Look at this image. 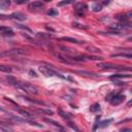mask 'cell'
Returning a JSON list of instances; mask_svg holds the SVG:
<instances>
[{
    "label": "cell",
    "mask_w": 132,
    "mask_h": 132,
    "mask_svg": "<svg viewBox=\"0 0 132 132\" xmlns=\"http://www.w3.org/2000/svg\"><path fill=\"white\" fill-rule=\"evenodd\" d=\"M7 79H8V81H9L13 87H15L16 89L22 90L23 92H26V93H29V94H37V93H38V92H37V88H36L35 86L29 84V82L19 81V80H16L15 78L10 77V76H8Z\"/></svg>",
    "instance_id": "1"
},
{
    "label": "cell",
    "mask_w": 132,
    "mask_h": 132,
    "mask_svg": "<svg viewBox=\"0 0 132 132\" xmlns=\"http://www.w3.org/2000/svg\"><path fill=\"white\" fill-rule=\"evenodd\" d=\"M29 53L23 48H11L5 52L0 53V57H7V56H21V55H28Z\"/></svg>",
    "instance_id": "2"
},
{
    "label": "cell",
    "mask_w": 132,
    "mask_h": 132,
    "mask_svg": "<svg viewBox=\"0 0 132 132\" xmlns=\"http://www.w3.org/2000/svg\"><path fill=\"white\" fill-rule=\"evenodd\" d=\"M39 71L43 75H45V76H60V77H63L64 78L63 75H61L59 72L55 71L52 67H50V65H47V67L46 66H40L39 67Z\"/></svg>",
    "instance_id": "3"
},
{
    "label": "cell",
    "mask_w": 132,
    "mask_h": 132,
    "mask_svg": "<svg viewBox=\"0 0 132 132\" xmlns=\"http://www.w3.org/2000/svg\"><path fill=\"white\" fill-rule=\"evenodd\" d=\"M124 99H125V96H124V95H122V94H120V93H118V94H114V93H113V95H112L111 99L109 100V102H110L112 105H119L120 103H122V102L124 101Z\"/></svg>",
    "instance_id": "4"
},
{
    "label": "cell",
    "mask_w": 132,
    "mask_h": 132,
    "mask_svg": "<svg viewBox=\"0 0 132 132\" xmlns=\"http://www.w3.org/2000/svg\"><path fill=\"white\" fill-rule=\"evenodd\" d=\"M131 28V25H129V23H119V24H112L110 25V29L112 30H128Z\"/></svg>",
    "instance_id": "5"
},
{
    "label": "cell",
    "mask_w": 132,
    "mask_h": 132,
    "mask_svg": "<svg viewBox=\"0 0 132 132\" xmlns=\"http://www.w3.org/2000/svg\"><path fill=\"white\" fill-rule=\"evenodd\" d=\"M0 34L2 36H5V37H11L14 35L13 31L11 30V28L9 27H0Z\"/></svg>",
    "instance_id": "6"
},
{
    "label": "cell",
    "mask_w": 132,
    "mask_h": 132,
    "mask_svg": "<svg viewBox=\"0 0 132 132\" xmlns=\"http://www.w3.org/2000/svg\"><path fill=\"white\" fill-rule=\"evenodd\" d=\"M87 8V5L84 3H78L75 5V11L79 15H84V10Z\"/></svg>",
    "instance_id": "7"
},
{
    "label": "cell",
    "mask_w": 132,
    "mask_h": 132,
    "mask_svg": "<svg viewBox=\"0 0 132 132\" xmlns=\"http://www.w3.org/2000/svg\"><path fill=\"white\" fill-rule=\"evenodd\" d=\"M9 16H10V19L18 20V21H24V20H26V15L24 13H22V12H13Z\"/></svg>",
    "instance_id": "8"
},
{
    "label": "cell",
    "mask_w": 132,
    "mask_h": 132,
    "mask_svg": "<svg viewBox=\"0 0 132 132\" xmlns=\"http://www.w3.org/2000/svg\"><path fill=\"white\" fill-rule=\"evenodd\" d=\"M42 6H43V3L41 1H34L32 3H29L28 8L29 9H38V8H41Z\"/></svg>",
    "instance_id": "9"
},
{
    "label": "cell",
    "mask_w": 132,
    "mask_h": 132,
    "mask_svg": "<svg viewBox=\"0 0 132 132\" xmlns=\"http://www.w3.org/2000/svg\"><path fill=\"white\" fill-rule=\"evenodd\" d=\"M111 57H116V58H118V57H121V58H127V59H131L132 58V54L130 53V52H127V53H118V54H112L111 55Z\"/></svg>",
    "instance_id": "10"
},
{
    "label": "cell",
    "mask_w": 132,
    "mask_h": 132,
    "mask_svg": "<svg viewBox=\"0 0 132 132\" xmlns=\"http://www.w3.org/2000/svg\"><path fill=\"white\" fill-rule=\"evenodd\" d=\"M15 109H18V111L24 117V118H26V119H33V116L30 113V112H28L27 110H25V109H22V108H20L19 106H16L15 107Z\"/></svg>",
    "instance_id": "11"
},
{
    "label": "cell",
    "mask_w": 132,
    "mask_h": 132,
    "mask_svg": "<svg viewBox=\"0 0 132 132\" xmlns=\"http://www.w3.org/2000/svg\"><path fill=\"white\" fill-rule=\"evenodd\" d=\"M10 0H1L0 1V9H6L10 6Z\"/></svg>",
    "instance_id": "12"
},
{
    "label": "cell",
    "mask_w": 132,
    "mask_h": 132,
    "mask_svg": "<svg viewBox=\"0 0 132 132\" xmlns=\"http://www.w3.org/2000/svg\"><path fill=\"white\" fill-rule=\"evenodd\" d=\"M102 9V4H101V2L99 3V2H95L93 5H92V10L93 11H95V12H98V11H100Z\"/></svg>",
    "instance_id": "13"
},
{
    "label": "cell",
    "mask_w": 132,
    "mask_h": 132,
    "mask_svg": "<svg viewBox=\"0 0 132 132\" xmlns=\"http://www.w3.org/2000/svg\"><path fill=\"white\" fill-rule=\"evenodd\" d=\"M0 71L4 72V73H11L12 72V68L10 66H6V65H0Z\"/></svg>",
    "instance_id": "14"
},
{
    "label": "cell",
    "mask_w": 132,
    "mask_h": 132,
    "mask_svg": "<svg viewBox=\"0 0 132 132\" xmlns=\"http://www.w3.org/2000/svg\"><path fill=\"white\" fill-rule=\"evenodd\" d=\"M61 40H65V41H68V42H71V43H81V41L75 39V38H71V37H61Z\"/></svg>",
    "instance_id": "15"
},
{
    "label": "cell",
    "mask_w": 132,
    "mask_h": 132,
    "mask_svg": "<svg viewBox=\"0 0 132 132\" xmlns=\"http://www.w3.org/2000/svg\"><path fill=\"white\" fill-rule=\"evenodd\" d=\"M130 78L131 75L130 74H113L110 76V79H117V78Z\"/></svg>",
    "instance_id": "16"
},
{
    "label": "cell",
    "mask_w": 132,
    "mask_h": 132,
    "mask_svg": "<svg viewBox=\"0 0 132 132\" xmlns=\"http://www.w3.org/2000/svg\"><path fill=\"white\" fill-rule=\"evenodd\" d=\"M0 130H2V131H8V130H12V128L7 123L0 122Z\"/></svg>",
    "instance_id": "17"
},
{
    "label": "cell",
    "mask_w": 132,
    "mask_h": 132,
    "mask_svg": "<svg viewBox=\"0 0 132 132\" xmlns=\"http://www.w3.org/2000/svg\"><path fill=\"white\" fill-rule=\"evenodd\" d=\"M44 122H46V123H50V124H52V125H54L55 127H58L59 129H61V130H63L64 128L59 124V123H57L56 121H53V120H51V119H44Z\"/></svg>",
    "instance_id": "18"
},
{
    "label": "cell",
    "mask_w": 132,
    "mask_h": 132,
    "mask_svg": "<svg viewBox=\"0 0 132 132\" xmlns=\"http://www.w3.org/2000/svg\"><path fill=\"white\" fill-rule=\"evenodd\" d=\"M100 110V105L99 103H94L93 105H91L90 107V111L91 112H98Z\"/></svg>",
    "instance_id": "19"
},
{
    "label": "cell",
    "mask_w": 132,
    "mask_h": 132,
    "mask_svg": "<svg viewBox=\"0 0 132 132\" xmlns=\"http://www.w3.org/2000/svg\"><path fill=\"white\" fill-rule=\"evenodd\" d=\"M58 112H59V114H60L63 119H65V120H70V119H71V116H70L69 113H67V112H65V111H63V110H61V109H59Z\"/></svg>",
    "instance_id": "20"
},
{
    "label": "cell",
    "mask_w": 132,
    "mask_h": 132,
    "mask_svg": "<svg viewBox=\"0 0 132 132\" xmlns=\"http://www.w3.org/2000/svg\"><path fill=\"white\" fill-rule=\"evenodd\" d=\"M112 121H113V119H111V118H110V119H107V120H104L103 122H101V123H100L99 127H100V128H104V127L108 126Z\"/></svg>",
    "instance_id": "21"
},
{
    "label": "cell",
    "mask_w": 132,
    "mask_h": 132,
    "mask_svg": "<svg viewBox=\"0 0 132 132\" xmlns=\"http://www.w3.org/2000/svg\"><path fill=\"white\" fill-rule=\"evenodd\" d=\"M15 27L18 28V29H21V30H25V31H28V32H32V30L29 28V27H27V26H25V25H22V24H16L15 25Z\"/></svg>",
    "instance_id": "22"
},
{
    "label": "cell",
    "mask_w": 132,
    "mask_h": 132,
    "mask_svg": "<svg viewBox=\"0 0 132 132\" xmlns=\"http://www.w3.org/2000/svg\"><path fill=\"white\" fill-rule=\"evenodd\" d=\"M75 0H62L58 3V6H64V5H68V4H71L73 3Z\"/></svg>",
    "instance_id": "23"
},
{
    "label": "cell",
    "mask_w": 132,
    "mask_h": 132,
    "mask_svg": "<svg viewBox=\"0 0 132 132\" xmlns=\"http://www.w3.org/2000/svg\"><path fill=\"white\" fill-rule=\"evenodd\" d=\"M47 14H48L50 16H55V15L58 14V10L55 9V8H52V9H50V10L47 11Z\"/></svg>",
    "instance_id": "24"
},
{
    "label": "cell",
    "mask_w": 132,
    "mask_h": 132,
    "mask_svg": "<svg viewBox=\"0 0 132 132\" xmlns=\"http://www.w3.org/2000/svg\"><path fill=\"white\" fill-rule=\"evenodd\" d=\"M38 112H42V113H46V114H53V111L52 110H50V109H43V108L38 109Z\"/></svg>",
    "instance_id": "25"
},
{
    "label": "cell",
    "mask_w": 132,
    "mask_h": 132,
    "mask_svg": "<svg viewBox=\"0 0 132 132\" xmlns=\"http://www.w3.org/2000/svg\"><path fill=\"white\" fill-rule=\"evenodd\" d=\"M73 26L76 28H79V29H87L88 28L87 26H81L80 24H77V23H73Z\"/></svg>",
    "instance_id": "26"
},
{
    "label": "cell",
    "mask_w": 132,
    "mask_h": 132,
    "mask_svg": "<svg viewBox=\"0 0 132 132\" xmlns=\"http://www.w3.org/2000/svg\"><path fill=\"white\" fill-rule=\"evenodd\" d=\"M29 0H15V3L16 4H25V3H28Z\"/></svg>",
    "instance_id": "27"
},
{
    "label": "cell",
    "mask_w": 132,
    "mask_h": 132,
    "mask_svg": "<svg viewBox=\"0 0 132 132\" xmlns=\"http://www.w3.org/2000/svg\"><path fill=\"white\" fill-rule=\"evenodd\" d=\"M110 1H111V0H101V4H102V5H103V4H104V5H107V4L110 3Z\"/></svg>",
    "instance_id": "28"
},
{
    "label": "cell",
    "mask_w": 132,
    "mask_h": 132,
    "mask_svg": "<svg viewBox=\"0 0 132 132\" xmlns=\"http://www.w3.org/2000/svg\"><path fill=\"white\" fill-rule=\"evenodd\" d=\"M0 19H1V20H8V19H10V16L4 15V14H0Z\"/></svg>",
    "instance_id": "29"
},
{
    "label": "cell",
    "mask_w": 132,
    "mask_h": 132,
    "mask_svg": "<svg viewBox=\"0 0 132 132\" xmlns=\"http://www.w3.org/2000/svg\"><path fill=\"white\" fill-rule=\"evenodd\" d=\"M68 125H69V126H70V127H71V128H72V129H74V130H76V131H78V128H77V127H76V126H75V125H73V124H72V123H69V124H68Z\"/></svg>",
    "instance_id": "30"
},
{
    "label": "cell",
    "mask_w": 132,
    "mask_h": 132,
    "mask_svg": "<svg viewBox=\"0 0 132 132\" xmlns=\"http://www.w3.org/2000/svg\"><path fill=\"white\" fill-rule=\"evenodd\" d=\"M29 72H30V74H31V75H33V76H37V74H36V73H35L34 71H32V70H30Z\"/></svg>",
    "instance_id": "31"
},
{
    "label": "cell",
    "mask_w": 132,
    "mask_h": 132,
    "mask_svg": "<svg viewBox=\"0 0 132 132\" xmlns=\"http://www.w3.org/2000/svg\"><path fill=\"white\" fill-rule=\"evenodd\" d=\"M45 1H46V2H48V1H52V0H45Z\"/></svg>",
    "instance_id": "32"
}]
</instances>
